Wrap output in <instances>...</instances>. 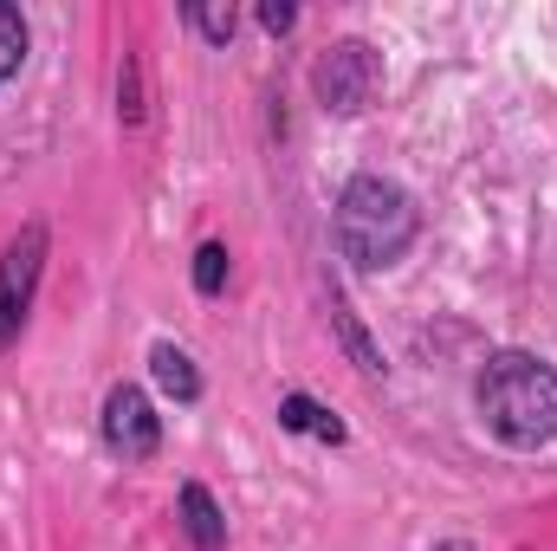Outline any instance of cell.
<instances>
[{
    "label": "cell",
    "mask_w": 557,
    "mask_h": 551,
    "mask_svg": "<svg viewBox=\"0 0 557 551\" xmlns=\"http://www.w3.org/2000/svg\"><path fill=\"white\" fill-rule=\"evenodd\" d=\"M182 532H188V546L195 551H221L227 546V519H221V506H214V493H208L201 480L182 487Z\"/></svg>",
    "instance_id": "cell-6"
},
{
    "label": "cell",
    "mask_w": 557,
    "mask_h": 551,
    "mask_svg": "<svg viewBox=\"0 0 557 551\" xmlns=\"http://www.w3.org/2000/svg\"><path fill=\"white\" fill-rule=\"evenodd\" d=\"M331 318H337V331H344V344H350V357H357V364H363V370H370V377H376V370H383V357H376V351H370V338H363V331H357V318H350V311H344V298H337V305H331Z\"/></svg>",
    "instance_id": "cell-12"
},
{
    "label": "cell",
    "mask_w": 557,
    "mask_h": 551,
    "mask_svg": "<svg viewBox=\"0 0 557 551\" xmlns=\"http://www.w3.org/2000/svg\"><path fill=\"white\" fill-rule=\"evenodd\" d=\"M182 20H188L208 46H227V39H234V26H240V20H234V7H182Z\"/></svg>",
    "instance_id": "cell-10"
},
{
    "label": "cell",
    "mask_w": 557,
    "mask_h": 551,
    "mask_svg": "<svg viewBox=\"0 0 557 551\" xmlns=\"http://www.w3.org/2000/svg\"><path fill=\"white\" fill-rule=\"evenodd\" d=\"M104 448L117 461H149L162 448V415L149 409V396H143L137 383H117L104 396Z\"/></svg>",
    "instance_id": "cell-5"
},
{
    "label": "cell",
    "mask_w": 557,
    "mask_h": 551,
    "mask_svg": "<svg viewBox=\"0 0 557 551\" xmlns=\"http://www.w3.org/2000/svg\"><path fill=\"white\" fill-rule=\"evenodd\" d=\"M416 201L403 182L389 175H357L344 195H337V215H331V234H337V254L363 273H383L396 267L409 247H416Z\"/></svg>",
    "instance_id": "cell-1"
},
{
    "label": "cell",
    "mask_w": 557,
    "mask_h": 551,
    "mask_svg": "<svg viewBox=\"0 0 557 551\" xmlns=\"http://www.w3.org/2000/svg\"><path fill=\"white\" fill-rule=\"evenodd\" d=\"M260 26H267V33H292V26H298V7H285V0H267V7H260Z\"/></svg>",
    "instance_id": "cell-13"
},
{
    "label": "cell",
    "mask_w": 557,
    "mask_h": 551,
    "mask_svg": "<svg viewBox=\"0 0 557 551\" xmlns=\"http://www.w3.org/2000/svg\"><path fill=\"white\" fill-rule=\"evenodd\" d=\"M149 377L175 396V403H201V370H195V357L182 351V344H149Z\"/></svg>",
    "instance_id": "cell-7"
},
{
    "label": "cell",
    "mask_w": 557,
    "mask_h": 551,
    "mask_svg": "<svg viewBox=\"0 0 557 551\" xmlns=\"http://www.w3.org/2000/svg\"><path fill=\"white\" fill-rule=\"evenodd\" d=\"M473 403L506 448H545L557 434V370L532 351H499L486 357Z\"/></svg>",
    "instance_id": "cell-2"
},
{
    "label": "cell",
    "mask_w": 557,
    "mask_h": 551,
    "mask_svg": "<svg viewBox=\"0 0 557 551\" xmlns=\"http://www.w3.org/2000/svg\"><path fill=\"white\" fill-rule=\"evenodd\" d=\"M278 421H285L292 434H311V441H331V448L344 441V421L331 409H318L311 396H285V403H278Z\"/></svg>",
    "instance_id": "cell-8"
},
{
    "label": "cell",
    "mask_w": 557,
    "mask_h": 551,
    "mask_svg": "<svg viewBox=\"0 0 557 551\" xmlns=\"http://www.w3.org/2000/svg\"><path fill=\"white\" fill-rule=\"evenodd\" d=\"M39 273H46V228L26 221L0 254V351L20 338V325L33 311V292H39Z\"/></svg>",
    "instance_id": "cell-4"
},
{
    "label": "cell",
    "mask_w": 557,
    "mask_h": 551,
    "mask_svg": "<svg viewBox=\"0 0 557 551\" xmlns=\"http://www.w3.org/2000/svg\"><path fill=\"white\" fill-rule=\"evenodd\" d=\"M26 65V13L0 0V78H13Z\"/></svg>",
    "instance_id": "cell-9"
},
{
    "label": "cell",
    "mask_w": 557,
    "mask_h": 551,
    "mask_svg": "<svg viewBox=\"0 0 557 551\" xmlns=\"http://www.w3.org/2000/svg\"><path fill=\"white\" fill-rule=\"evenodd\" d=\"M221 285H227V247L221 241H201V254H195V292L214 298Z\"/></svg>",
    "instance_id": "cell-11"
},
{
    "label": "cell",
    "mask_w": 557,
    "mask_h": 551,
    "mask_svg": "<svg viewBox=\"0 0 557 551\" xmlns=\"http://www.w3.org/2000/svg\"><path fill=\"white\" fill-rule=\"evenodd\" d=\"M376 85H383V59H376L363 39H337V46L318 59V72H311L318 105L337 111V118H357V111L376 98Z\"/></svg>",
    "instance_id": "cell-3"
}]
</instances>
